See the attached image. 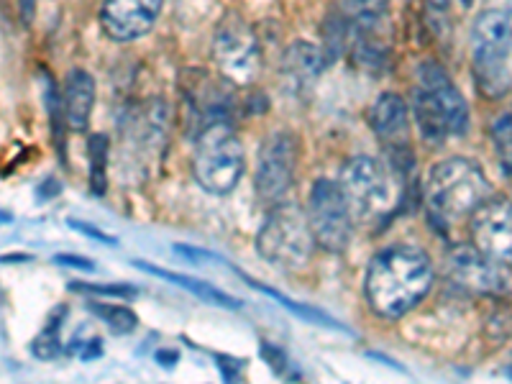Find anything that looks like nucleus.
<instances>
[{"label":"nucleus","instance_id":"1","mask_svg":"<svg viewBox=\"0 0 512 384\" xmlns=\"http://www.w3.org/2000/svg\"><path fill=\"white\" fill-rule=\"evenodd\" d=\"M433 287V264L423 249L390 246L369 262L364 295L374 315L397 320L408 315Z\"/></svg>","mask_w":512,"mask_h":384},{"label":"nucleus","instance_id":"2","mask_svg":"<svg viewBox=\"0 0 512 384\" xmlns=\"http://www.w3.org/2000/svg\"><path fill=\"white\" fill-rule=\"evenodd\" d=\"M492 195L484 169L466 157H451L433 164L425 180V208L438 231H451Z\"/></svg>","mask_w":512,"mask_h":384},{"label":"nucleus","instance_id":"3","mask_svg":"<svg viewBox=\"0 0 512 384\" xmlns=\"http://www.w3.org/2000/svg\"><path fill=\"white\" fill-rule=\"evenodd\" d=\"M413 116L425 144H443L469 128V105L441 64L423 62L413 95Z\"/></svg>","mask_w":512,"mask_h":384},{"label":"nucleus","instance_id":"4","mask_svg":"<svg viewBox=\"0 0 512 384\" xmlns=\"http://www.w3.org/2000/svg\"><path fill=\"white\" fill-rule=\"evenodd\" d=\"M313 249L315 236L308 213L295 203L277 205L256 233V251L272 267L303 269Z\"/></svg>","mask_w":512,"mask_h":384},{"label":"nucleus","instance_id":"5","mask_svg":"<svg viewBox=\"0 0 512 384\" xmlns=\"http://www.w3.org/2000/svg\"><path fill=\"white\" fill-rule=\"evenodd\" d=\"M244 167V146L226 121L210 123L200 131L192 172L203 190L210 195H228L241 182Z\"/></svg>","mask_w":512,"mask_h":384},{"label":"nucleus","instance_id":"6","mask_svg":"<svg viewBox=\"0 0 512 384\" xmlns=\"http://www.w3.org/2000/svg\"><path fill=\"white\" fill-rule=\"evenodd\" d=\"M512 52V16L500 8H489L474 18L472 59L482 93L500 98L510 88L507 59Z\"/></svg>","mask_w":512,"mask_h":384},{"label":"nucleus","instance_id":"7","mask_svg":"<svg viewBox=\"0 0 512 384\" xmlns=\"http://www.w3.org/2000/svg\"><path fill=\"white\" fill-rule=\"evenodd\" d=\"M338 185L354 210V218H361V221L387 216L395 205L390 169L367 154L346 162L341 177H338Z\"/></svg>","mask_w":512,"mask_h":384},{"label":"nucleus","instance_id":"8","mask_svg":"<svg viewBox=\"0 0 512 384\" xmlns=\"http://www.w3.org/2000/svg\"><path fill=\"white\" fill-rule=\"evenodd\" d=\"M308 221L315 244L326 251L341 254L349 246L351 233H354V210L338 182L323 177L310 187Z\"/></svg>","mask_w":512,"mask_h":384},{"label":"nucleus","instance_id":"9","mask_svg":"<svg viewBox=\"0 0 512 384\" xmlns=\"http://www.w3.org/2000/svg\"><path fill=\"white\" fill-rule=\"evenodd\" d=\"M213 57L223 75L236 85H249L259 75V44L239 16H226L213 36Z\"/></svg>","mask_w":512,"mask_h":384},{"label":"nucleus","instance_id":"10","mask_svg":"<svg viewBox=\"0 0 512 384\" xmlns=\"http://www.w3.org/2000/svg\"><path fill=\"white\" fill-rule=\"evenodd\" d=\"M297 141L287 131H274L267 136L256 157V195L264 203H280L285 192L292 187L297 169Z\"/></svg>","mask_w":512,"mask_h":384},{"label":"nucleus","instance_id":"11","mask_svg":"<svg viewBox=\"0 0 512 384\" xmlns=\"http://www.w3.org/2000/svg\"><path fill=\"white\" fill-rule=\"evenodd\" d=\"M474 249L500 267H512V203L489 195L472 213Z\"/></svg>","mask_w":512,"mask_h":384},{"label":"nucleus","instance_id":"12","mask_svg":"<svg viewBox=\"0 0 512 384\" xmlns=\"http://www.w3.org/2000/svg\"><path fill=\"white\" fill-rule=\"evenodd\" d=\"M164 0H103L100 26L113 41H136L157 24Z\"/></svg>","mask_w":512,"mask_h":384},{"label":"nucleus","instance_id":"13","mask_svg":"<svg viewBox=\"0 0 512 384\" xmlns=\"http://www.w3.org/2000/svg\"><path fill=\"white\" fill-rule=\"evenodd\" d=\"M448 267H451V277L466 290L484 292V295H502L510 285V277L505 272L507 267H500L492 259H487L474 246H456L448 254Z\"/></svg>","mask_w":512,"mask_h":384},{"label":"nucleus","instance_id":"14","mask_svg":"<svg viewBox=\"0 0 512 384\" xmlns=\"http://www.w3.org/2000/svg\"><path fill=\"white\" fill-rule=\"evenodd\" d=\"M62 108L67 128L85 131L90 123V113L95 108V80L85 70H70L64 77Z\"/></svg>","mask_w":512,"mask_h":384},{"label":"nucleus","instance_id":"15","mask_svg":"<svg viewBox=\"0 0 512 384\" xmlns=\"http://www.w3.org/2000/svg\"><path fill=\"white\" fill-rule=\"evenodd\" d=\"M369 126L387 144H400L408 134V103L395 93H384L369 111Z\"/></svg>","mask_w":512,"mask_h":384},{"label":"nucleus","instance_id":"16","mask_svg":"<svg viewBox=\"0 0 512 384\" xmlns=\"http://www.w3.org/2000/svg\"><path fill=\"white\" fill-rule=\"evenodd\" d=\"M323 72V59L320 52L308 44V41H297L285 52V62H282V75H285L287 88L292 93H303L313 85Z\"/></svg>","mask_w":512,"mask_h":384},{"label":"nucleus","instance_id":"17","mask_svg":"<svg viewBox=\"0 0 512 384\" xmlns=\"http://www.w3.org/2000/svg\"><path fill=\"white\" fill-rule=\"evenodd\" d=\"M136 267L144 269V272H149V274H157V277H164V280L172 282V285H180L182 290L192 292V295H198L200 300H208V303L221 305V308H228V310L239 308V303H236L231 295H226L223 290H218V287L208 285V282H203V280H192V277H187V274L167 272V269L154 267V264H146V262H136Z\"/></svg>","mask_w":512,"mask_h":384},{"label":"nucleus","instance_id":"18","mask_svg":"<svg viewBox=\"0 0 512 384\" xmlns=\"http://www.w3.org/2000/svg\"><path fill=\"white\" fill-rule=\"evenodd\" d=\"M90 154V190L95 195H105L108 190V177H105V167H108V154H111V141L105 134H93L88 141Z\"/></svg>","mask_w":512,"mask_h":384},{"label":"nucleus","instance_id":"19","mask_svg":"<svg viewBox=\"0 0 512 384\" xmlns=\"http://www.w3.org/2000/svg\"><path fill=\"white\" fill-rule=\"evenodd\" d=\"M492 144L497 162L507 177H512V113H502L492 123Z\"/></svg>","mask_w":512,"mask_h":384},{"label":"nucleus","instance_id":"20","mask_svg":"<svg viewBox=\"0 0 512 384\" xmlns=\"http://www.w3.org/2000/svg\"><path fill=\"white\" fill-rule=\"evenodd\" d=\"M62 313L64 310L52 315L47 326H44V331H41L39 336H36L34 344H31V351H34L36 359L49 361L54 359V356H59V351H62V338H59V331H62Z\"/></svg>","mask_w":512,"mask_h":384},{"label":"nucleus","instance_id":"21","mask_svg":"<svg viewBox=\"0 0 512 384\" xmlns=\"http://www.w3.org/2000/svg\"><path fill=\"white\" fill-rule=\"evenodd\" d=\"M390 6V0H344V8L349 13V18L361 29H369L384 16Z\"/></svg>","mask_w":512,"mask_h":384},{"label":"nucleus","instance_id":"22","mask_svg":"<svg viewBox=\"0 0 512 384\" xmlns=\"http://www.w3.org/2000/svg\"><path fill=\"white\" fill-rule=\"evenodd\" d=\"M90 310L98 313L113 333H131L136 328V315L123 305H90Z\"/></svg>","mask_w":512,"mask_h":384},{"label":"nucleus","instance_id":"23","mask_svg":"<svg viewBox=\"0 0 512 384\" xmlns=\"http://www.w3.org/2000/svg\"><path fill=\"white\" fill-rule=\"evenodd\" d=\"M251 285L259 287V290L267 292V295H272L274 300H277V303L285 305V308L290 310V313L300 315V318L308 320V323H320V326H328V328H341V326H338V323H336V320L328 318V315H326V313H320V310L308 308V305H295V303H292V300H290V297H285V295H282V292H274V290H269V287L256 285V282H251Z\"/></svg>","mask_w":512,"mask_h":384},{"label":"nucleus","instance_id":"24","mask_svg":"<svg viewBox=\"0 0 512 384\" xmlns=\"http://www.w3.org/2000/svg\"><path fill=\"white\" fill-rule=\"evenodd\" d=\"M72 290L77 292H90V295H105V297H134L136 295V287H128V285H90V282H80V285H70Z\"/></svg>","mask_w":512,"mask_h":384},{"label":"nucleus","instance_id":"25","mask_svg":"<svg viewBox=\"0 0 512 384\" xmlns=\"http://www.w3.org/2000/svg\"><path fill=\"white\" fill-rule=\"evenodd\" d=\"M70 228H75V231L85 233V236H93V239H95V241H100V244L116 246V239H113V236H108V233H103V231H100V228H95V226H88V223L70 221Z\"/></svg>","mask_w":512,"mask_h":384},{"label":"nucleus","instance_id":"26","mask_svg":"<svg viewBox=\"0 0 512 384\" xmlns=\"http://www.w3.org/2000/svg\"><path fill=\"white\" fill-rule=\"evenodd\" d=\"M54 262L62 264V267L85 269V272H93V269H95L93 262H88L85 256H77V254H57V256H54Z\"/></svg>","mask_w":512,"mask_h":384},{"label":"nucleus","instance_id":"27","mask_svg":"<svg viewBox=\"0 0 512 384\" xmlns=\"http://www.w3.org/2000/svg\"><path fill=\"white\" fill-rule=\"evenodd\" d=\"M18 8H21V18H24V24H29L31 18H34L36 0H18Z\"/></svg>","mask_w":512,"mask_h":384},{"label":"nucleus","instance_id":"28","mask_svg":"<svg viewBox=\"0 0 512 384\" xmlns=\"http://www.w3.org/2000/svg\"><path fill=\"white\" fill-rule=\"evenodd\" d=\"M157 359H162L164 367H172V364H177V359H180V356H177L175 351H159Z\"/></svg>","mask_w":512,"mask_h":384},{"label":"nucleus","instance_id":"29","mask_svg":"<svg viewBox=\"0 0 512 384\" xmlns=\"http://www.w3.org/2000/svg\"><path fill=\"white\" fill-rule=\"evenodd\" d=\"M431 3H433V6H436V8H446L448 0H431Z\"/></svg>","mask_w":512,"mask_h":384},{"label":"nucleus","instance_id":"30","mask_svg":"<svg viewBox=\"0 0 512 384\" xmlns=\"http://www.w3.org/2000/svg\"><path fill=\"white\" fill-rule=\"evenodd\" d=\"M459 3H461V6H464V8H469V6H472V3H474V0H459Z\"/></svg>","mask_w":512,"mask_h":384},{"label":"nucleus","instance_id":"31","mask_svg":"<svg viewBox=\"0 0 512 384\" xmlns=\"http://www.w3.org/2000/svg\"><path fill=\"white\" fill-rule=\"evenodd\" d=\"M507 374H510V377H512V367H510V369H507Z\"/></svg>","mask_w":512,"mask_h":384}]
</instances>
